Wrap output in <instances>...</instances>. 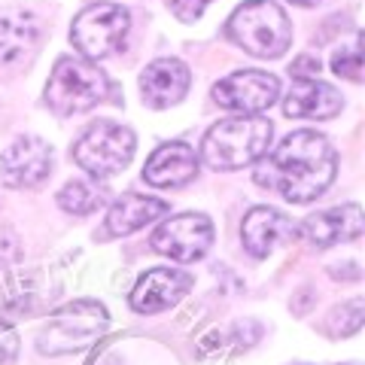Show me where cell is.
Returning a JSON list of instances; mask_svg holds the SVG:
<instances>
[{
  "label": "cell",
  "instance_id": "cell-14",
  "mask_svg": "<svg viewBox=\"0 0 365 365\" xmlns=\"http://www.w3.org/2000/svg\"><path fill=\"white\" fill-rule=\"evenodd\" d=\"M189 83H192L189 67L180 58H158L143 71L140 91H143V101L150 107L165 110V107H174L186 98Z\"/></svg>",
  "mask_w": 365,
  "mask_h": 365
},
{
  "label": "cell",
  "instance_id": "cell-21",
  "mask_svg": "<svg viewBox=\"0 0 365 365\" xmlns=\"http://www.w3.org/2000/svg\"><path fill=\"white\" fill-rule=\"evenodd\" d=\"M332 335H353L362 326V299H353L332 311Z\"/></svg>",
  "mask_w": 365,
  "mask_h": 365
},
{
  "label": "cell",
  "instance_id": "cell-7",
  "mask_svg": "<svg viewBox=\"0 0 365 365\" xmlns=\"http://www.w3.org/2000/svg\"><path fill=\"white\" fill-rule=\"evenodd\" d=\"M128 9L119 4H95L86 6L83 13L73 19L71 43L91 61H101L107 55L119 52L125 40H128Z\"/></svg>",
  "mask_w": 365,
  "mask_h": 365
},
{
  "label": "cell",
  "instance_id": "cell-1",
  "mask_svg": "<svg viewBox=\"0 0 365 365\" xmlns=\"http://www.w3.org/2000/svg\"><path fill=\"white\" fill-rule=\"evenodd\" d=\"M338 170V155L332 143L317 131H295L268 155L256 170V182L277 189L292 204H307L332 186Z\"/></svg>",
  "mask_w": 365,
  "mask_h": 365
},
{
  "label": "cell",
  "instance_id": "cell-19",
  "mask_svg": "<svg viewBox=\"0 0 365 365\" xmlns=\"http://www.w3.org/2000/svg\"><path fill=\"white\" fill-rule=\"evenodd\" d=\"M58 204L67 213H73V216H88V213H95L101 204H104V198H101V192L95 186H88V182L71 180L58 192Z\"/></svg>",
  "mask_w": 365,
  "mask_h": 365
},
{
  "label": "cell",
  "instance_id": "cell-20",
  "mask_svg": "<svg viewBox=\"0 0 365 365\" xmlns=\"http://www.w3.org/2000/svg\"><path fill=\"white\" fill-rule=\"evenodd\" d=\"M332 71L338 76H347V79H353V83H359L362 79V46H359V37H353L350 46H344V49H338L332 55Z\"/></svg>",
  "mask_w": 365,
  "mask_h": 365
},
{
  "label": "cell",
  "instance_id": "cell-8",
  "mask_svg": "<svg viewBox=\"0 0 365 365\" xmlns=\"http://www.w3.org/2000/svg\"><path fill=\"white\" fill-rule=\"evenodd\" d=\"M213 244V222L204 213H180L153 232V250L174 262H195Z\"/></svg>",
  "mask_w": 365,
  "mask_h": 365
},
{
  "label": "cell",
  "instance_id": "cell-11",
  "mask_svg": "<svg viewBox=\"0 0 365 365\" xmlns=\"http://www.w3.org/2000/svg\"><path fill=\"white\" fill-rule=\"evenodd\" d=\"M192 289V277L186 271L170 268H153L146 271L131 292V307L137 314H158L174 307L182 295Z\"/></svg>",
  "mask_w": 365,
  "mask_h": 365
},
{
  "label": "cell",
  "instance_id": "cell-18",
  "mask_svg": "<svg viewBox=\"0 0 365 365\" xmlns=\"http://www.w3.org/2000/svg\"><path fill=\"white\" fill-rule=\"evenodd\" d=\"M168 213V201L150 198V195H122L107 213V232L110 235H131L146 222H155L158 216Z\"/></svg>",
  "mask_w": 365,
  "mask_h": 365
},
{
  "label": "cell",
  "instance_id": "cell-9",
  "mask_svg": "<svg viewBox=\"0 0 365 365\" xmlns=\"http://www.w3.org/2000/svg\"><path fill=\"white\" fill-rule=\"evenodd\" d=\"M280 95L277 76L262 71H237L213 86V101L232 113H262Z\"/></svg>",
  "mask_w": 365,
  "mask_h": 365
},
{
  "label": "cell",
  "instance_id": "cell-5",
  "mask_svg": "<svg viewBox=\"0 0 365 365\" xmlns=\"http://www.w3.org/2000/svg\"><path fill=\"white\" fill-rule=\"evenodd\" d=\"M110 317L104 311V304L79 299L58 307L49 323L40 329L37 347L46 356H61V353H73V350H86L107 332Z\"/></svg>",
  "mask_w": 365,
  "mask_h": 365
},
{
  "label": "cell",
  "instance_id": "cell-13",
  "mask_svg": "<svg viewBox=\"0 0 365 365\" xmlns=\"http://www.w3.org/2000/svg\"><path fill=\"white\" fill-rule=\"evenodd\" d=\"M292 237H295L292 220L274 207H253L244 216L241 241L247 247V253L256 256V259H265L274 247L289 244Z\"/></svg>",
  "mask_w": 365,
  "mask_h": 365
},
{
  "label": "cell",
  "instance_id": "cell-15",
  "mask_svg": "<svg viewBox=\"0 0 365 365\" xmlns=\"http://www.w3.org/2000/svg\"><path fill=\"white\" fill-rule=\"evenodd\" d=\"M365 228V216L359 204H341V207L314 213L302 222V235L317 247H335L341 241H356Z\"/></svg>",
  "mask_w": 365,
  "mask_h": 365
},
{
  "label": "cell",
  "instance_id": "cell-6",
  "mask_svg": "<svg viewBox=\"0 0 365 365\" xmlns=\"http://www.w3.org/2000/svg\"><path fill=\"white\" fill-rule=\"evenodd\" d=\"M134 134L119 122H95L73 146L76 165L95 180H107L131 162Z\"/></svg>",
  "mask_w": 365,
  "mask_h": 365
},
{
  "label": "cell",
  "instance_id": "cell-12",
  "mask_svg": "<svg viewBox=\"0 0 365 365\" xmlns=\"http://www.w3.org/2000/svg\"><path fill=\"white\" fill-rule=\"evenodd\" d=\"M198 174V155L189 143H162L158 150L146 158L143 180L155 189H177Z\"/></svg>",
  "mask_w": 365,
  "mask_h": 365
},
{
  "label": "cell",
  "instance_id": "cell-2",
  "mask_svg": "<svg viewBox=\"0 0 365 365\" xmlns=\"http://www.w3.org/2000/svg\"><path fill=\"white\" fill-rule=\"evenodd\" d=\"M274 128L268 119L262 116H235L222 119L204 134L201 140V155L213 170H237L259 162L262 155L271 150Z\"/></svg>",
  "mask_w": 365,
  "mask_h": 365
},
{
  "label": "cell",
  "instance_id": "cell-23",
  "mask_svg": "<svg viewBox=\"0 0 365 365\" xmlns=\"http://www.w3.org/2000/svg\"><path fill=\"white\" fill-rule=\"evenodd\" d=\"M207 4L210 0H174L170 9H174V16L180 21H195V19H201L204 9H207Z\"/></svg>",
  "mask_w": 365,
  "mask_h": 365
},
{
  "label": "cell",
  "instance_id": "cell-25",
  "mask_svg": "<svg viewBox=\"0 0 365 365\" xmlns=\"http://www.w3.org/2000/svg\"><path fill=\"white\" fill-rule=\"evenodd\" d=\"M289 4H299V6H314V4H319V0H289Z\"/></svg>",
  "mask_w": 365,
  "mask_h": 365
},
{
  "label": "cell",
  "instance_id": "cell-16",
  "mask_svg": "<svg viewBox=\"0 0 365 365\" xmlns=\"http://www.w3.org/2000/svg\"><path fill=\"white\" fill-rule=\"evenodd\" d=\"M341 95L338 88L317 76H302L295 79L287 101H283V113L292 119H332L341 113Z\"/></svg>",
  "mask_w": 365,
  "mask_h": 365
},
{
  "label": "cell",
  "instance_id": "cell-4",
  "mask_svg": "<svg viewBox=\"0 0 365 365\" xmlns=\"http://www.w3.org/2000/svg\"><path fill=\"white\" fill-rule=\"evenodd\" d=\"M110 95L107 73L86 58H58L46 83V104L58 116H73L98 107Z\"/></svg>",
  "mask_w": 365,
  "mask_h": 365
},
{
  "label": "cell",
  "instance_id": "cell-22",
  "mask_svg": "<svg viewBox=\"0 0 365 365\" xmlns=\"http://www.w3.org/2000/svg\"><path fill=\"white\" fill-rule=\"evenodd\" d=\"M19 356V335L9 323H0V365H16Z\"/></svg>",
  "mask_w": 365,
  "mask_h": 365
},
{
  "label": "cell",
  "instance_id": "cell-24",
  "mask_svg": "<svg viewBox=\"0 0 365 365\" xmlns=\"http://www.w3.org/2000/svg\"><path fill=\"white\" fill-rule=\"evenodd\" d=\"M289 71H292V76H317L319 73V58H317V55H302V58L299 61H292V67H289Z\"/></svg>",
  "mask_w": 365,
  "mask_h": 365
},
{
  "label": "cell",
  "instance_id": "cell-3",
  "mask_svg": "<svg viewBox=\"0 0 365 365\" xmlns=\"http://www.w3.org/2000/svg\"><path fill=\"white\" fill-rule=\"evenodd\" d=\"M225 34L256 58H280L292 43L289 19L271 0H244L228 19Z\"/></svg>",
  "mask_w": 365,
  "mask_h": 365
},
{
  "label": "cell",
  "instance_id": "cell-17",
  "mask_svg": "<svg viewBox=\"0 0 365 365\" xmlns=\"http://www.w3.org/2000/svg\"><path fill=\"white\" fill-rule=\"evenodd\" d=\"M40 21L28 9H9L0 16V61L13 64L37 49Z\"/></svg>",
  "mask_w": 365,
  "mask_h": 365
},
{
  "label": "cell",
  "instance_id": "cell-10",
  "mask_svg": "<svg viewBox=\"0 0 365 365\" xmlns=\"http://www.w3.org/2000/svg\"><path fill=\"white\" fill-rule=\"evenodd\" d=\"M52 150L40 137H19L9 150L0 155V182L9 189H34L49 177Z\"/></svg>",
  "mask_w": 365,
  "mask_h": 365
}]
</instances>
